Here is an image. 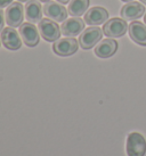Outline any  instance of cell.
<instances>
[{"label": "cell", "instance_id": "6da1fadb", "mask_svg": "<svg viewBox=\"0 0 146 156\" xmlns=\"http://www.w3.org/2000/svg\"><path fill=\"white\" fill-rule=\"evenodd\" d=\"M127 155L144 156L146 153V140L138 132H131L127 138Z\"/></svg>", "mask_w": 146, "mask_h": 156}, {"label": "cell", "instance_id": "7a4b0ae2", "mask_svg": "<svg viewBox=\"0 0 146 156\" xmlns=\"http://www.w3.org/2000/svg\"><path fill=\"white\" fill-rule=\"evenodd\" d=\"M39 32L46 41L49 42H55L60 39V26L56 24L55 21H53L50 18H45L39 22L38 25Z\"/></svg>", "mask_w": 146, "mask_h": 156}, {"label": "cell", "instance_id": "3957f363", "mask_svg": "<svg viewBox=\"0 0 146 156\" xmlns=\"http://www.w3.org/2000/svg\"><path fill=\"white\" fill-rule=\"evenodd\" d=\"M103 37V31L97 26H90L82 32L79 37V44L82 49H91L96 44H98Z\"/></svg>", "mask_w": 146, "mask_h": 156}, {"label": "cell", "instance_id": "277c9868", "mask_svg": "<svg viewBox=\"0 0 146 156\" xmlns=\"http://www.w3.org/2000/svg\"><path fill=\"white\" fill-rule=\"evenodd\" d=\"M128 30V24L123 18H111L103 26L104 34L108 38H120Z\"/></svg>", "mask_w": 146, "mask_h": 156}, {"label": "cell", "instance_id": "5b68a950", "mask_svg": "<svg viewBox=\"0 0 146 156\" xmlns=\"http://www.w3.org/2000/svg\"><path fill=\"white\" fill-rule=\"evenodd\" d=\"M43 14L55 22H64L68 17V10L64 7L63 4H58L55 1H49L46 2L42 7Z\"/></svg>", "mask_w": 146, "mask_h": 156}, {"label": "cell", "instance_id": "8992f818", "mask_svg": "<svg viewBox=\"0 0 146 156\" xmlns=\"http://www.w3.org/2000/svg\"><path fill=\"white\" fill-rule=\"evenodd\" d=\"M23 12L24 7L21 2H12L6 9V22L10 27H18L22 25L23 22Z\"/></svg>", "mask_w": 146, "mask_h": 156}, {"label": "cell", "instance_id": "52a82bcc", "mask_svg": "<svg viewBox=\"0 0 146 156\" xmlns=\"http://www.w3.org/2000/svg\"><path fill=\"white\" fill-rule=\"evenodd\" d=\"M39 29H37V26L33 25L31 22L23 23L20 26V34L23 42L27 47H35L39 44Z\"/></svg>", "mask_w": 146, "mask_h": 156}, {"label": "cell", "instance_id": "ba28073f", "mask_svg": "<svg viewBox=\"0 0 146 156\" xmlns=\"http://www.w3.org/2000/svg\"><path fill=\"white\" fill-rule=\"evenodd\" d=\"M146 9L144 7V4L137 2V1H130L128 4H126L121 8V16L125 21H136L138 18L144 16Z\"/></svg>", "mask_w": 146, "mask_h": 156}, {"label": "cell", "instance_id": "9c48e42d", "mask_svg": "<svg viewBox=\"0 0 146 156\" xmlns=\"http://www.w3.org/2000/svg\"><path fill=\"white\" fill-rule=\"evenodd\" d=\"M53 50L58 56H71L78 50V41L74 38H63L55 41Z\"/></svg>", "mask_w": 146, "mask_h": 156}, {"label": "cell", "instance_id": "30bf717a", "mask_svg": "<svg viewBox=\"0 0 146 156\" xmlns=\"http://www.w3.org/2000/svg\"><path fill=\"white\" fill-rule=\"evenodd\" d=\"M83 29H85V22L80 17L68 18L60 25L62 34L70 37V38H74L75 35L81 34Z\"/></svg>", "mask_w": 146, "mask_h": 156}, {"label": "cell", "instance_id": "8fae6325", "mask_svg": "<svg viewBox=\"0 0 146 156\" xmlns=\"http://www.w3.org/2000/svg\"><path fill=\"white\" fill-rule=\"evenodd\" d=\"M1 42L9 50H17L22 46V41L18 33L14 27H6L1 32Z\"/></svg>", "mask_w": 146, "mask_h": 156}, {"label": "cell", "instance_id": "7c38bea8", "mask_svg": "<svg viewBox=\"0 0 146 156\" xmlns=\"http://www.w3.org/2000/svg\"><path fill=\"white\" fill-rule=\"evenodd\" d=\"M108 18V10L103 7L95 6L91 7L85 15V22L88 25H100L105 23V21Z\"/></svg>", "mask_w": 146, "mask_h": 156}, {"label": "cell", "instance_id": "4fadbf2b", "mask_svg": "<svg viewBox=\"0 0 146 156\" xmlns=\"http://www.w3.org/2000/svg\"><path fill=\"white\" fill-rule=\"evenodd\" d=\"M26 20L31 23L40 22L42 18V6L39 0H29L24 6Z\"/></svg>", "mask_w": 146, "mask_h": 156}, {"label": "cell", "instance_id": "5bb4252c", "mask_svg": "<svg viewBox=\"0 0 146 156\" xmlns=\"http://www.w3.org/2000/svg\"><path fill=\"white\" fill-rule=\"evenodd\" d=\"M118 50V42L113 39H105L102 40L96 48H95V54L99 58H108L113 56Z\"/></svg>", "mask_w": 146, "mask_h": 156}, {"label": "cell", "instance_id": "9a60e30c", "mask_svg": "<svg viewBox=\"0 0 146 156\" xmlns=\"http://www.w3.org/2000/svg\"><path fill=\"white\" fill-rule=\"evenodd\" d=\"M130 39L141 46H146V25L133 21L128 27Z\"/></svg>", "mask_w": 146, "mask_h": 156}, {"label": "cell", "instance_id": "2e32d148", "mask_svg": "<svg viewBox=\"0 0 146 156\" xmlns=\"http://www.w3.org/2000/svg\"><path fill=\"white\" fill-rule=\"evenodd\" d=\"M89 6V0H70L68 12L71 16L79 17L86 13Z\"/></svg>", "mask_w": 146, "mask_h": 156}, {"label": "cell", "instance_id": "e0dca14e", "mask_svg": "<svg viewBox=\"0 0 146 156\" xmlns=\"http://www.w3.org/2000/svg\"><path fill=\"white\" fill-rule=\"evenodd\" d=\"M12 2H13V0H0V8H2V7H8Z\"/></svg>", "mask_w": 146, "mask_h": 156}, {"label": "cell", "instance_id": "ac0fdd59", "mask_svg": "<svg viewBox=\"0 0 146 156\" xmlns=\"http://www.w3.org/2000/svg\"><path fill=\"white\" fill-rule=\"evenodd\" d=\"M4 10L0 8V30H2L4 27V23H5V18H4Z\"/></svg>", "mask_w": 146, "mask_h": 156}, {"label": "cell", "instance_id": "d6986e66", "mask_svg": "<svg viewBox=\"0 0 146 156\" xmlns=\"http://www.w3.org/2000/svg\"><path fill=\"white\" fill-rule=\"evenodd\" d=\"M57 1H58V2H60V4H63V5L70 2V0H57Z\"/></svg>", "mask_w": 146, "mask_h": 156}, {"label": "cell", "instance_id": "ffe728a7", "mask_svg": "<svg viewBox=\"0 0 146 156\" xmlns=\"http://www.w3.org/2000/svg\"><path fill=\"white\" fill-rule=\"evenodd\" d=\"M39 1H40V2H45V4H46V2H49L50 0H39Z\"/></svg>", "mask_w": 146, "mask_h": 156}, {"label": "cell", "instance_id": "44dd1931", "mask_svg": "<svg viewBox=\"0 0 146 156\" xmlns=\"http://www.w3.org/2000/svg\"><path fill=\"white\" fill-rule=\"evenodd\" d=\"M139 1H141V2H142V4H144L146 6V0H139Z\"/></svg>", "mask_w": 146, "mask_h": 156}, {"label": "cell", "instance_id": "7402d4cb", "mask_svg": "<svg viewBox=\"0 0 146 156\" xmlns=\"http://www.w3.org/2000/svg\"><path fill=\"white\" fill-rule=\"evenodd\" d=\"M18 1H20V2H27L29 0H18Z\"/></svg>", "mask_w": 146, "mask_h": 156}, {"label": "cell", "instance_id": "603a6c76", "mask_svg": "<svg viewBox=\"0 0 146 156\" xmlns=\"http://www.w3.org/2000/svg\"><path fill=\"white\" fill-rule=\"evenodd\" d=\"M122 1H125V2H130V1H133V0H122Z\"/></svg>", "mask_w": 146, "mask_h": 156}, {"label": "cell", "instance_id": "cb8c5ba5", "mask_svg": "<svg viewBox=\"0 0 146 156\" xmlns=\"http://www.w3.org/2000/svg\"><path fill=\"white\" fill-rule=\"evenodd\" d=\"M144 22H145V24H146V14H145V16H144Z\"/></svg>", "mask_w": 146, "mask_h": 156}]
</instances>
